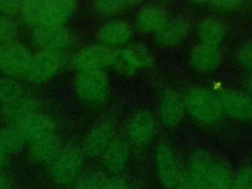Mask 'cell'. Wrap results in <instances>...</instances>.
<instances>
[{
	"label": "cell",
	"mask_w": 252,
	"mask_h": 189,
	"mask_svg": "<svg viewBox=\"0 0 252 189\" xmlns=\"http://www.w3.org/2000/svg\"><path fill=\"white\" fill-rule=\"evenodd\" d=\"M187 172L198 189H231L232 175L228 166L206 151L194 153Z\"/></svg>",
	"instance_id": "6da1fadb"
},
{
	"label": "cell",
	"mask_w": 252,
	"mask_h": 189,
	"mask_svg": "<svg viewBox=\"0 0 252 189\" xmlns=\"http://www.w3.org/2000/svg\"><path fill=\"white\" fill-rule=\"evenodd\" d=\"M185 109L192 117L202 122H213L220 118L222 109L220 98L211 91L195 87L190 89L183 99Z\"/></svg>",
	"instance_id": "7a4b0ae2"
},
{
	"label": "cell",
	"mask_w": 252,
	"mask_h": 189,
	"mask_svg": "<svg viewBox=\"0 0 252 189\" xmlns=\"http://www.w3.org/2000/svg\"><path fill=\"white\" fill-rule=\"evenodd\" d=\"M84 157L82 149L76 147L62 149L50 164V175L53 181L60 185L74 183L82 173Z\"/></svg>",
	"instance_id": "3957f363"
},
{
	"label": "cell",
	"mask_w": 252,
	"mask_h": 189,
	"mask_svg": "<svg viewBox=\"0 0 252 189\" xmlns=\"http://www.w3.org/2000/svg\"><path fill=\"white\" fill-rule=\"evenodd\" d=\"M76 95L85 102L96 103L105 99L110 83L103 71L78 72L73 84Z\"/></svg>",
	"instance_id": "277c9868"
},
{
	"label": "cell",
	"mask_w": 252,
	"mask_h": 189,
	"mask_svg": "<svg viewBox=\"0 0 252 189\" xmlns=\"http://www.w3.org/2000/svg\"><path fill=\"white\" fill-rule=\"evenodd\" d=\"M32 53L24 43L11 40L0 43V71L10 78L27 75Z\"/></svg>",
	"instance_id": "5b68a950"
},
{
	"label": "cell",
	"mask_w": 252,
	"mask_h": 189,
	"mask_svg": "<svg viewBox=\"0 0 252 189\" xmlns=\"http://www.w3.org/2000/svg\"><path fill=\"white\" fill-rule=\"evenodd\" d=\"M115 53L107 45L94 43L78 50L72 57V65L78 72L103 71L114 60Z\"/></svg>",
	"instance_id": "8992f818"
},
{
	"label": "cell",
	"mask_w": 252,
	"mask_h": 189,
	"mask_svg": "<svg viewBox=\"0 0 252 189\" xmlns=\"http://www.w3.org/2000/svg\"><path fill=\"white\" fill-rule=\"evenodd\" d=\"M32 40L39 50L61 54L70 44L71 35L64 26H37L32 30Z\"/></svg>",
	"instance_id": "52a82bcc"
},
{
	"label": "cell",
	"mask_w": 252,
	"mask_h": 189,
	"mask_svg": "<svg viewBox=\"0 0 252 189\" xmlns=\"http://www.w3.org/2000/svg\"><path fill=\"white\" fill-rule=\"evenodd\" d=\"M115 126L109 120H100L96 122L87 133L82 151L85 156L96 158L102 156L108 145L115 138Z\"/></svg>",
	"instance_id": "ba28073f"
},
{
	"label": "cell",
	"mask_w": 252,
	"mask_h": 189,
	"mask_svg": "<svg viewBox=\"0 0 252 189\" xmlns=\"http://www.w3.org/2000/svg\"><path fill=\"white\" fill-rule=\"evenodd\" d=\"M61 66V54L39 50L32 54L26 76L33 83H44L54 77Z\"/></svg>",
	"instance_id": "9c48e42d"
},
{
	"label": "cell",
	"mask_w": 252,
	"mask_h": 189,
	"mask_svg": "<svg viewBox=\"0 0 252 189\" xmlns=\"http://www.w3.org/2000/svg\"><path fill=\"white\" fill-rule=\"evenodd\" d=\"M156 165L160 185L165 189H174L181 172L178 169L172 149L160 144L156 150Z\"/></svg>",
	"instance_id": "30bf717a"
},
{
	"label": "cell",
	"mask_w": 252,
	"mask_h": 189,
	"mask_svg": "<svg viewBox=\"0 0 252 189\" xmlns=\"http://www.w3.org/2000/svg\"><path fill=\"white\" fill-rule=\"evenodd\" d=\"M17 127L26 142L31 144L53 135L55 131L53 119L49 115L38 111L22 119L17 123Z\"/></svg>",
	"instance_id": "8fae6325"
},
{
	"label": "cell",
	"mask_w": 252,
	"mask_h": 189,
	"mask_svg": "<svg viewBox=\"0 0 252 189\" xmlns=\"http://www.w3.org/2000/svg\"><path fill=\"white\" fill-rule=\"evenodd\" d=\"M156 132V120L146 109H139L131 115L126 125L128 138L139 145L149 143Z\"/></svg>",
	"instance_id": "7c38bea8"
},
{
	"label": "cell",
	"mask_w": 252,
	"mask_h": 189,
	"mask_svg": "<svg viewBox=\"0 0 252 189\" xmlns=\"http://www.w3.org/2000/svg\"><path fill=\"white\" fill-rule=\"evenodd\" d=\"M76 9L77 3L72 0L43 1L38 26H64L72 18Z\"/></svg>",
	"instance_id": "4fadbf2b"
},
{
	"label": "cell",
	"mask_w": 252,
	"mask_h": 189,
	"mask_svg": "<svg viewBox=\"0 0 252 189\" xmlns=\"http://www.w3.org/2000/svg\"><path fill=\"white\" fill-rule=\"evenodd\" d=\"M222 111L234 119H243L251 114L252 97L246 92L226 90L219 97Z\"/></svg>",
	"instance_id": "5bb4252c"
},
{
	"label": "cell",
	"mask_w": 252,
	"mask_h": 189,
	"mask_svg": "<svg viewBox=\"0 0 252 189\" xmlns=\"http://www.w3.org/2000/svg\"><path fill=\"white\" fill-rule=\"evenodd\" d=\"M189 63L198 72H212L220 63V52L218 46L205 43L196 44L189 52Z\"/></svg>",
	"instance_id": "9a60e30c"
},
{
	"label": "cell",
	"mask_w": 252,
	"mask_h": 189,
	"mask_svg": "<svg viewBox=\"0 0 252 189\" xmlns=\"http://www.w3.org/2000/svg\"><path fill=\"white\" fill-rule=\"evenodd\" d=\"M158 109L160 121L168 127H173L182 120L185 105L183 99L177 93L167 91L161 95Z\"/></svg>",
	"instance_id": "2e32d148"
},
{
	"label": "cell",
	"mask_w": 252,
	"mask_h": 189,
	"mask_svg": "<svg viewBox=\"0 0 252 189\" xmlns=\"http://www.w3.org/2000/svg\"><path fill=\"white\" fill-rule=\"evenodd\" d=\"M132 34L130 24L123 19H112L96 32V38L104 45H118L125 43Z\"/></svg>",
	"instance_id": "e0dca14e"
},
{
	"label": "cell",
	"mask_w": 252,
	"mask_h": 189,
	"mask_svg": "<svg viewBox=\"0 0 252 189\" xmlns=\"http://www.w3.org/2000/svg\"><path fill=\"white\" fill-rule=\"evenodd\" d=\"M129 155L128 143L121 137H115L102 154V163L107 171L118 173L125 168Z\"/></svg>",
	"instance_id": "ac0fdd59"
},
{
	"label": "cell",
	"mask_w": 252,
	"mask_h": 189,
	"mask_svg": "<svg viewBox=\"0 0 252 189\" xmlns=\"http://www.w3.org/2000/svg\"><path fill=\"white\" fill-rule=\"evenodd\" d=\"M168 21V13L158 4H146L137 14V24L144 32H158Z\"/></svg>",
	"instance_id": "d6986e66"
},
{
	"label": "cell",
	"mask_w": 252,
	"mask_h": 189,
	"mask_svg": "<svg viewBox=\"0 0 252 189\" xmlns=\"http://www.w3.org/2000/svg\"><path fill=\"white\" fill-rule=\"evenodd\" d=\"M61 150V142L59 138L53 134L42 140L32 143L30 147V155L36 162L51 164Z\"/></svg>",
	"instance_id": "ffe728a7"
},
{
	"label": "cell",
	"mask_w": 252,
	"mask_h": 189,
	"mask_svg": "<svg viewBox=\"0 0 252 189\" xmlns=\"http://www.w3.org/2000/svg\"><path fill=\"white\" fill-rule=\"evenodd\" d=\"M225 32L224 23L215 17L204 18L197 25V33L201 43L218 46L224 39Z\"/></svg>",
	"instance_id": "44dd1931"
},
{
	"label": "cell",
	"mask_w": 252,
	"mask_h": 189,
	"mask_svg": "<svg viewBox=\"0 0 252 189\" xmlns=\"http://www.w3.org/2000/svg\"><path fill=\"white\" fill-rule=\"evenodd\" d=\"M119 56L126 64L135 68L148 67L154 61V56L150 48L140 41L130 42L121 48Z\"/></svg>",
	"instance_id": "7402d4cb"
},
{
	"label": "cell",
	"mask_w": 252,
	"mask_h": 189,
	"mask_svg": "<svg viewBox=\"0 0 252 189\" xmlns=\"http://www.w3.org/2000/svg\"><path fill=\"white\" fill-rule=\"evenodd\" d=\"M189 30L188 23L180 18L167 21L158 32L156 40L161 45H174L183 40Z\"/></svg>",
	"instance_id": "603a6c76"
},
{
	"label": "cell",
	"mask_w": 252,
	"mask_h": 189,
	"mask_svg": "<svg viewBox=\"0 0 252 189\" xmlns=\"http://www.w3.org/2000/svg\"><path fill=\"white\" fill-rule=\"evenodd\" d=\"M36 101L24 95L11 103L3 105V113L6 118L18 123L25 117L36 112Z\"/></svg>",
	"instance_id": "cb8c5ba5"
},
{
	"label": "cell",
	"mask_w": 252,
	"mask_h": 189,
	"mask_svg": "<svg viewBox=\"0 0 252 189\" xmlns=\"http://www.w3.org/2000/svg\"><path fill=\"white\" fill-rule=\"evenodd\" d=\"M26 140L17 126H6L0 129V150L7 155L20 152Z\"/></svg>",
	"instance_id": "d4e9b609"
},
{
	"label": "cell",
	"mask_w": 252,
	"mask_h": 189,
	"mask_svg": "<svg viewBox=\"0 0 252 189\" xmlns=\"http://www.w3.org/2000/svg\"><path fill=\"white\" fill-rule=\"evenodd\" d=\"M23 85L14 78H0V103L6 105L24 96Z\"/></svg>",
	"instance_id": "484cf974"
},
{
	"label": "cell",
	"mask_w": 252,
	"mask_h": 189,
	"mask_svg": "<svg viewBox=\"0 0 252 189\" xmlns=\"http://www.w3.org/2000/svg\"><path fill=\"white\" fill-rule=\"evenodd\" d=\"M43 1L40 0H30L24 1L20 9V17L22 21L32 28H35L39 24L41 8Z\"/></svg>",
	"instance_id": "4316f807"
},
{
	"label": "cell",
	"mask_w": 252,
	"mask_h": 189,
	"mask_svg": "<svg viewBox=\"0 0 252 189\" xmlns=\"http://www.w3.org/2000/svg\"><path fill=\"white\" fill-rule=\"evenodd\" d=\"M106 177L98 169H90L82 172L74 182V189H101Z\"/></svg>",
	"instance_id": "83f0119b"
},
{
	"label": "cell",
	"mask_w": 252,
	"mask_h": 189,
	"mask_svg": "<svg viewBox=\"0 0 252 189\" xmlns=\"http://www.w3.org/2000/svg\"><path fill=\"white\" fill-rule=\"evenodd\" d=\"M231 189H252V165L240 167L232 176Z\"/></svg>",
	"instance_id": "f1b7e54d"
},
{
	"label": "cell",
	"mask_w": 252,
	"mask_h": 189,
	"mask_svg": "<svg viewBox=\"0 0 252 189\" xmlns=\"http://www.w3.org/2000/svg\"><path fill=\"white\" fill-rule=\"evenodd\" d=\"M131 2L123 0H100L94 3V7L96 11L102 14H115L127 9Z\"/></svg>",
	"instance_id": "f546056e"
},
{
	"label": "cell",
	"mask_w": 252,
	"mask_h": 189,
	"mask_svg": "<svg viewBox=\"0 0 252 189\" xmlns=\"http://www.w3.org/2000/svg\"><path fill=\"white\" fill-rule=\"evenodd\" d=\"M17 34V26L7 16L0 15V43L14 40Z\"/></svg>",
	"instance_id": "4dcf8cb0"
},
{
	"label": "cell",
	"mask_w": 252,
	"mask_h": 189,
	"mask_svg": "<svg viewBox=\"0 0 252 189\" xmlns=\"http://www.w3.org/2000/svg\"><path fill=\"white\" fill-rule=\"evenodd\" d=\"M238 62L246 69L252 70V41L244 43L237 53Z\"/></svg>",
	"instance_id": "1f68e13d"
},
{
	"label": "cell",
	"mask_w": 252,
	"mask_h": 189,
	"mask_svg": "<svg viewBox=\"0 0 252 189\" xmlns=\"http://www.w3.org/2000/svg\"><path fill=\"white\" fill-rule=\"evenodd\" d=\"M101 189H129V185L123 177L113 175L104 179Z\"/></svg>",
	"instance_id": "d6a6232c"
},
{
	"label": "cell",
	"mask_w": 252,
	"mask_h": 189,
	"mask_svg": "<svg viewBox=\"0 0 252 189\" xmlns=\"http://www.w3.org/2000/svg\"><path fill=\"white\" fill-rule=\"evenodd\" d=\"M24 1H10V0H0V15L7 16L9 14L20 12V9Z\"/></svg>",
	"instance_id": "836d02e7"
},
{
	"label": "cell",
	"mask_w": 252,
	"mask_h": 189,
	"mask_svg": "<svg viewBox=\"0 0 252 189\" xmlns=\"http://www.w3.org/2000/svg\"><path fill=\"white\" fill-rule=\"evenodd\" d=\"M174 189H198V187L188 172H181Z\"/></svg>",
	"instance_id": "e575fe53"
},
{
	"label": "cell",
	"mask_w": 252,
	"mask_h": 189,
	"mask_svg": "<svg viewBox=\"0 0 252 189\" xmlns=\"http://www.w3.org/2000/svg\"><path fill=\"white\" fill-rule=\"evenodd\" d=\"M243 2L242 1H213L208 4L218 8V9H223V10H228V9H234L237 8L238 6H241Z\"/></svg>",
	"instance_id": "d590c367"
},
{
	"label": "cell",
	"mask_w": 252,
	"mask_h": 189,
	"mask_svg": "<svg viewBox=\"0 0 252 189\" xmlns=\"http://www.w3.org/2000/svg\"><path fill=\"white\" fill-rule=\"evenodd\" d=\"M0 189H11L10 180L1 171H0Z\"/></svg>",
	"instance_id": "8d00e7d4"
},
{
	"label": "cell",
	"mask_w": 252,
	"mask_h": 189,
	"mask_svg": "<svg viewBox=\"0 0 252 189\" xmlns=\"http://www.w3.org/2000/svg\"><path fill=\"white\" fill-rule=\"evenodd\" d=\"M7 154L4 153L2 150H0V169L5 166L6 162H7Z\"/></svg>",
	"instance_id": "74e56055"
},
{
	"label": "cell",
	"mask_w": 252,
	"mask_h": 189,
	"mask_svg": "<svg viewBox=\"0 0 252 189\" xmlns=\"http://www.w3.org/2000/svg\"><path fill=\"white\" fill-rule=\"evenodd\" d=\"M246 87H247V90L250 94H252V75L249 77V79L247 80V83H246Z\"/></svg>",
	"instance_id": "f35d334b"
},
{
	"label": "cell",
	"mask_w": 252,
	"mask_h": 189,
	"mask_svg": "<svg viewBox=\"0 0 252 189\" xmlns=\"http://www.w3.org/2000/svg\"><path fill=\"white\" fill-rule=\"evenodd\" d=\"M250 116H251V117H252V110H251V114H250Z\"/></svg>",
	"instance_id": "ab89813d"
}]
</instances>
